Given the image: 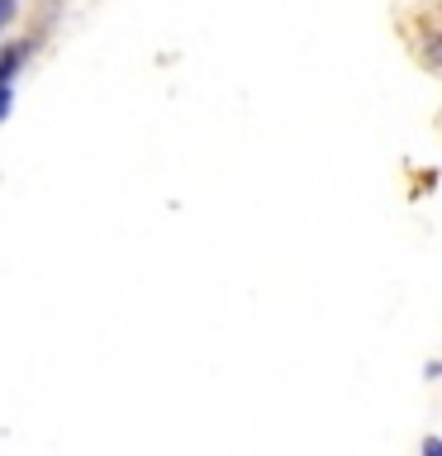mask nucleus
Masks as SVG:
<instances>
[{"mask_svg":"<svg viewBox=\"0 0 442 456\" xmlns=\"http://www.w3.org/2000/svg\"><path fill=\"white\" fill-rule=\"evenodd\" d=\"M20 62H24V48H5V53H0V86H10V81H14Z\"/></svg>","mask_w":442,"mask_h":456,"instance_id":"f257e3e1","label":"nucleus"},{"mask_svg":"<svg viewBox=\"0 0 442 456\" xmlns=\"http://www.w3.org/2000/svg\"><path fill=\"white\" fill-rule=\"evenodd\" d=\"M10 105H14V95H10V86H0V119L10 114Z\"/></svg>","mask_w":442,"mask_h":456,"instance_id":"f03ea898","label":"nucleus"},{"mask_svg":"<svg viewBox=\"0 0 442 456\" xmlns=\"http://www.w3.org/2000/svg\"><path fill=\"white\" fill-rule=\"evenodd\" d=\"M14 20V0H0V28H5Z\"/></svg>","mask_w":442,"mask_h":456,"instance_id":"7ed1b4c3","label":"nucleus"},{"mask_svg":"<svg viewBox=\"0 0 442 456\" xmlns=\"http://www.w3.org/2000/svg\"><path fill=\"white\" fill-rule=\"evenodd\" d=\"M423 456H442V442H438V437H428V442H423Z\"/></svg>","mask_w":442,"mask_h":456,"instance_id":"20e7f679","label":"nucleus"}]
</instances>
